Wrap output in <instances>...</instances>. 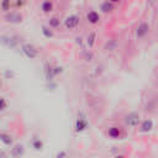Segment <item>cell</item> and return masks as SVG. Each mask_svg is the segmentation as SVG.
<instances>
[{
  "label": "cell",
  "mask_w": 158,
  "mask_h": 158,
  "mask_svg": "<svg viewBox=\"0 0 158 158\" xmlns=\"http://www.w3.org/2000/svg\"><path fill=\"white\" fill-rule=\"evenodd\" d=\"M89 128V118L88 115L85 114V111L79 110L74 121V132L75 133H83L84 131H86Z\"/></svg>",
  "instance_id": "obj_1"
},
{
  "label": "cell",
  "mask_w": 158,
  "mask_h": 158,
  "mask_svg": "<svg viewBox=\"0 0 158 158\" xmlns=\"http://www.w3.org/2000/svg\"><path fill=\"white\" fill-rule=\"evenodd\" d=\"M105 135L110 139H123L126 136V132H125V128L122 126L112 125V126H109L106 128Z\"/></svg>",
  "instance_id": "obj_2"
},
{
  "label": "cell",
  "mask_w": 158,
  "mask_h": 158,
  "mask_svg": "<svg viewBox=\"0 0 158 158\" xmlns=\"http://www.w3.org/2000/svg\"><path fill=\"white\" fill-rule=\"evenodd\" d=\"M141 120L142 118L139 114L136 111H130L123 116V123L126 127H130V128H137L138 125L141 123Z\"/></svg>",
  "instance_id": "obj_3"
},
{
  "label": "cell",
  "mask_w": 158,
  "mask_h": 158,
  "mask_svg": "<svg viewBox=\"0 0 158 158\" xmlns=\"http://www.w3.org/2000/svg\"><path fill=\"white\" fill-rule=\"evenodd\" d=\"M20 48H21L22 54H23L25 57H27L28 59H36V58H38V56H40L38 48H37L35 44H32V43H28V42L22 43Z\"/></svg>",
  "instance_id": "obj_4"
},
{
  "label": "cell",
  "mask_w": 158,
  "mask_h": 158,
  "mask_svg": "<svg viewBox=\"0 0 158 158\" xmlns=\"http://www.w3.org/2000/svg\"><path fill=\"white\" fill-rule=\"evenodd\" d=\"M0 44L7 48H16L20 44V37L15 35H0Z\"/></svg>",
  "instance_id": "obj_5"
},
{
  "label": "cell",
  "mask_w": 158,
  "mask_h": 158,
  "mask_svg": "<svg viewBox=\"0 0 158 158\" xmlns=\"http://www.w3.org/2000/svg\"><path fill=\"white\" fill-rule=\"evenodd\" d=\"M149 31H151L149 23L147 21H142V22H139L137 25V27L135 30V36H136L137 40H143V38H146L148 36Z\"/></svg>",
  "instance_id": "obj_6"
},
{
  "label": "cell",
  "mask_w": 158,
  "mask_h": 158,
  "mask_svg": "<svg viewBox=\"0 0 158 158\" xmlns=\"http://www.w3.org/2000/svg\"><path fill=\"white\" fill-rule=\"evenodd\" d=\"M79 23H80V16L74 15V14L67 16L63 21V26L65 27V30H69V31H73V30L78 28Z\"/></svg>",
  "instance_id": "obj_7"
},
{
  "label": "cell",
  "mask_w": 158,
  "mask_h": 158,
  "mask_svg": "<svg viewBox=\"0 0 158 158\" xmlns=\"http://www.w3.org/2000/svg\"><path fill=\"white\" fill-rule=\"evenodd\" d=\"M26 154V148L22 143H14L9 149V157L11 158H22Z\"/></svg>",
  "instance_id": "obj_8"
},
{
  "label": "cell",
  "mask_w": 158,
  "mask_h": 158,
  "mask_svg": "<svg viewBox=\"0 0 158 158\" xmlns=\"http://www.w3.org/2000/svg\"><path fill=\"white\" fill-rule=\"evenodd\" d=\"M30 147L33 152H42L44 149V141L38 135H33L30 138Z\"/></svg>",
  "instance_id": "obj_9"
},
{
  "label": "cell",
  "mask_w": 158,
  "mask_h": 158,
  "mask_svg": "<svg viewBox=\"0 0 158 158\" xmlns=\"http://www.w3.org/2000/svg\"><path fill=\"white\" fill-rule=\"evenodd\" d=\"M137 128L139 133H149L154 128V122L152 118H143L141 120V123L138 125Z\"/></svg>",
  "instance_id": "obj_10"
},
{
  "label": "cell",
  "mask_w": 158,
  "mask_h": 158,
  "mask_svg": "<svg viewBox=\"0 0 158 158\" xmlns=\"http://www.w3.org/2000/svg\"><path fill=\"white\" fill-rule=\"evenodd\" d=\"M4 19H5V21L9 22V23H21L23 17H22V15H21L20 12H17V11H9V12L5 14Z\"/></svg>",
  "instance_id": "obj_11"
},
{
  "label": "cell",
  "mask_w": 158,
  "mask_h": 158,
  "mask_svg": "<svg viewBox=\"0 0 158 158\" xmlns=\"http://www.w3.org/2000/svg\"><path fill=\"white\" fill-rule=\"evenodd\" d=\"M54 64L49 63V62H46L44 65H43V75H44V79L46 81H53L56 75H54Z\"/></svg>",
  "instance_id": "obj_12"
},
{
  "label": "cell",
  "mask_w": 158,
  "mask_h": 158,
  "mask_svg": "<svg viewBox=\"0 0 158 158\" xmlns=\"http://www.w3.org/2000/svg\"><path fill=\"white\" fill-rule=\"evenodd\" d=\"M0 142L6 147H11L15 143V138L10 132L0 131Z\"/></svg>",
  "instance_id": "obj_13"
},
{
  "label": "cell",
  "mask_w": 158,
  "mask_h": 158,
  "mask_svg": "<svg viewBox=\"0 0 158 158\" xmlns=\"http://www.w3.org/2000/svg\"><path fill=\"white\" fill-rule=\"evenodd\" d=\"M86 21L90 23V25H98L99 22H100V20H101V17H100V14L96 11V10H89L88 12H86Z\"/></svg>",
  "instance_id": "obj_14"
},
{
  "label": "cell",
  "mask_w": 158,
  "mask_h": 158,
  "mask_svg": "<svg viewBox=\"0 0 158 158\" xmlns=\"http://www.w3.org/2000/svg\"><path fill=\"white\" fill-rule=\"evenodd\" d=\"M96 38H98V33L96 31H90L85 38V43L88 46L89 49H91L94 46H95V42H96Z\"/></svg>",
  "instance_id": "obj_15"
},
{
  "label": "cell",
  "mask_w": 158,
  "mask_h": 158,
  "mask_svg": "<svg viewBox=\"0 0 158 158\" xmlns=\"http://www.w3.org/2000/svg\"><path fill=\"white\" fill-rule=\"evenodd\" d=\"M114 10H115V4H112V2L109 1V0L102 1L101 5H100V11H101L102 14H110V12H112Z\"/></svg>",
  "instance_id": "obj_16"
},
{
  "label": "cell",
  "mask_w": 158,
  "mask_h": 158,
  "mask_svg": "<svg viewBox=\"0 0 158 158\" xmlns=\"http://www.w3.org/2000/svg\"><path fill=\"white\" fill-rule=\"evenodd\" d=\"M53 7H54V5H53L52 0H44V1H42V4H41V11H42L43 14H49V12H52V11H53Z\"/></svg>",
  "instance_id": "obj_17"
},
{
  "label": "cell",
  "mask_w": 158,
  "mask_h": 158,
  "mask_svg": "<svg viewBox=\"0 0 158 158\" xmlns=\"http://www.w3.org/2000/svg\"><path fill=\"white\" fill-rule=\"evenodd\" d=\"M47 25H48L52 30H57V28L60 27L62 21H60V19H59L58 16H52V17L48 19V23H47Z\"/></svg>",
  "instance_id": "obj_18"
},
{
  "label": "cell",
  "mask_w": 158,
  "mask_h": 158,
  "mask_svg": "<svg viewBox=\"0 0 158 158\" xmlns=\"http://www.w3.org/2000/svg\"><path fill=\"white\" fill-rule=\"evenodd\" d=\"M41 32H42L43 37H46V38H48V40H51V38L54 37V32H53V30H52L48 25H42V26H41Z\"/></svg>",
  "instance_id": "obj_19"
},
{
  "label": "cell",
  "mask_w": 158,
  "mask_h": 158,
  "mask_svg": "<svg viewBox=\"0 0 158 158\" xmlns=\"http://www.w3.org/2000/svg\"><path fill=\"white\" fill-rule=\"evenodd\" d=\"M10 7H11V0H1L0 1V9L2 12H9L10 11Z\"/></svg>",
  "instance_id": "obj_20"
},
{
  "label": "cell",
  "mask_w": 158,
  "mask_h": 158,
  "mask_svg": "<svg viewBox=\"0 0 158 158\" xmlns=\"http://www.w3.org/2000/svg\"><path fill=\"white\" fill-rule=\"evenodd\" d=\"M67 157H68V152L65 149H60L53 156V158H67Z\"/></svg>",
  "instance_id": "obj_21"
},
{
  "label": "cell",
  "mask_w": 158,
  "mask_h": 158,
  "mask_svg": "<svg viewBox=\"0 0 158 158\" xmlns=\"http://www.w3.org/2000/svg\"><path fill=\"white\" fill-rule=\"evenodd\" d=\"M53 70H54V75H56V77H58V75H60V74L64 72V68H63L62 65H59V64H54Z\"/></svg>",
  "instance_id": "obj_22"
},
{
  "label": "cell",
  "mask_w": 158,
  "mask_h": 158,
  "mask_svg": "<svg viewBox=\"0 0 158 158\" xmlns=\"http://www.w3.org/2000/svg\"><path fill=\"white\" fill-rule=\"evenodd\" d=\"M93 57H94V54H93L91 49H88V51L84 52V59H85V60L90 62V60H93Z\"/></svg>",
  "instance_id": "obj_23"
},
{
  "label": "cell",
  "mask_w": 158,
  "mask_h": 158,
  "mask_svg": "<svg viewBox=\"0 0 158 158\" xmlns=\"http://www.w3.org/2000/svg\"><path fill=\"white\" fill-rule=\"evenodd\" d=\"M6 107H7V101H6V99L2 98V96H0V112H2Z\"/></svg>",
  "instance_id": "obj_24"
},
{
  "label": "cell",
  "mask_w": 158,
  "mask_h": 158,
  "mask_svg": "<svg viewBox=\"0 0 158 158\" xmlns=\"http://www.w3.org/2000/svg\"><path fill=\"white\" fill-rule=\"evenodd\" d=\"M12 77H15V73H14L12 70H9V69H7V70L4 72V78H5V79H10V78H12Z\"/></svg>",
  "instance_id": "obj_25"
},
{
  "label": "cell",
  "mask_w": 158,
  "mask_h": 158,
  "mask_svg": "<svg viewBox=\"0 0 158 158\" xmlns=\"http://www.w3.org/2000/svg\"><path fill=\"white\" fill-rule=\"evenodd\" d=\"M0 158H9V156L6 154V152H5V151L0 149Z\"/></svg>",
  "instance_id": "obj_26"
},
{
  "label": "cell",
  "mask_w": 158,
  "mask_h": 158,
  "mask_svg": "<svg viewBox=\"0 0 158 158\" xmlns=\"http://www.w3.org/2000/svg\"><path fill=\"white\" fill-rule=\"evenodd\" d=\"M114 158H126V156H125V154H122V153H117V154H115V156H114Z\"/></svg>",
  "instance_id": "obj_27"
},
{
  "label": "cell",
  "mask_w": 158,
  "mask_h": 158,
  "mask_svg": "<svg viewBox=\"0 0 158 158\" xmlns=\"http://www.w3.org/2000/svg\"><path fill=\"white\" fill-rule=\"evenodd\" d=\"M75 40H77V43H79V44L81 46V42H83V37H77Z\"/></svg>",
  "instance_id": "obj_28"
},
{
  "label": "cell",
  "mask_w": 158,
  "mask_h": 158,
  "mask_svg": "<svg viewBox=\"0 0 158 158\" xmlns=\"http://www.w3.org/2000/svg\"><path fill=\"white\" fill-rule=\"evenodd\" d=\"M109 1H111L112 4H118V2L121 1V0H109Z\"/></svg>",
  "instance_id": "obj_29"
},
{
  "label": "cell",
  "mask_w": 158,
  "mask_h": 158,
  "mask_svg": "<svg viewBox=\"0 0 158 158\" xmlns=\"http://www.w3.org/2000/svg\"><path fill=\"white\" fill-rule=\"evenodd\" d=\"M0 86H1V83H0Z\"/></svg>",
  "instance_id": "obj_30"
}]
</instances>
